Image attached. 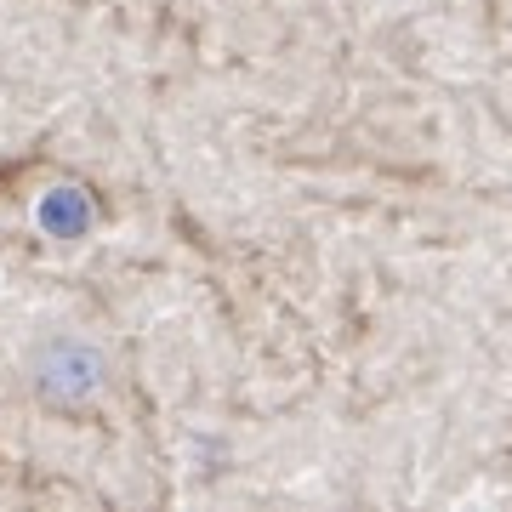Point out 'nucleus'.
<instances>
[{
    "label": "nucleus",
    "mask_w": 512,
    "mask_h": 512,
    "mask_svg": "<svg viewBox=\"0 0 512 512\" xmlns=\"http://www.w3.org/2000/svg\"><path fill=\"white\" fill-rule=\"evenodd\" d=\"M46 387L52 393H92L97 387V353L74 348V365H63V353L46 359Z\"/></svg>",
    "instance_id": "2"
},
{
    "label": "nucleus",
    "mask_w": 512,
    "mask_h": 512,
    "mask_svg": "<svg viewBox=\"0 0 512 512\" xmlns=\"http://www.w3.org/2000/svg\"><path fill=\"white\" fill-rule=\"evenodd\" d=\"M35 217H40V228H46L52 239H74V234H86L92 205H86V194H74V188H52V194L35 205Z\"/></svg>",
    "instance_id": "1"
}]
</instances>
